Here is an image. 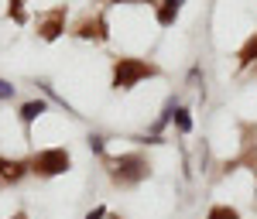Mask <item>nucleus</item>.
I'll return each instance as SVG.
<instances>
[{
    "mask_svg": "<svg viewBox=\"0 0 257 219\" xmlns=\"http://www.w3.org/2000/svg\"><path fill=\"white\" fill-rule=\"evenodd\" d=\"M257 62V35L247 38V45L240 48V65H254Z\"/></svg>",
    "mask_w": 257,
    "mask_h": 219,
    "instance_id": "1a4fd4ad",
    "label": "nucleus"
},
{
    "mask_svg": "<svg viewBox=\"0 0 257 219\" xmlns=\"http://www.w3.org/2000/svg\"><path fill=\"white\" fill-rule=\"evenodd\" d=\"M76 35H79V38H96V41H106V35H110V31H106V21L103 18H86L79 24V28H76Z\"/></svg>",
    "mask_w": 257,
    "mask_h": 219,
    "instance_id": "423d86ee",
    "label": "nucleus"
},
{
    "mask_svg": "<svg viewBox=\"0 0 257 219\" xmlns=\"http://www.w3.org/2000/svg\"><path fill=\"white\" fill-rule=\"evenodd\" d=\"M24 171H28V164H24V161L0 158V188H4V185H14V181H21V178H24Z\"/></svg>",
    "mask_w": 257,
    "mask_h": 219,
    "instance_id": "39448f33",
    "label": "nucleus"
},
{
    "mask_svg": "<svg viewBox=\"0 0 257 219\" xmlns=\"http://www.w3.org/2000/svg\"><path fill=\"white\" fill-rule=\"evenodd\" d=\"M62 31H65V7H55V11H48V14L38 18V35L45 41H55Z\"/></svg>",
    "mask_w": 257,
    "mask_h": 219,
    "instance_id": "20e7f679",
    "label": "nucleus"
},
{
    "mask_svg": "<svg viewBox=\"0 0 257 219\" xmlns=\"http://www.w3.org/2000/svg\"><path fill=\"white\" fill-rule=\"evenodd\" d=\"M11 96H14V86L7 79H0V100H11Z\"/></svg>",
    "mask_w": 257,
    "mask_h": 219,
    "instance_id": "f8f14e48",
    "label": "nucleus"
},
{
    "mask_svg": "<svg viewBox=\"0 0 257 219\" xmlns=\"http://www.w3.org/2000/svg\"><path fill=\"white\" fill-rule=\"evenodd\" d=\"M113 4H155V0H113Z\"/></svg>",
    "mask_w": 257,
    "mask_h": 219,
    "instance_id": "2eb2a0df",
    "label": "nucleus"
},
{
    "mask_svg": "<svg viewBox=\"0 0 257 219\" xmlns=\"http://www.w3.org/2000/svg\"><path fill=\"white\" fill-rule=\"evenodd\" d=\"M45 110H48L45 100H31V103H24V106H21V120H24V123H35Z\"/></svg>",
    "mask_w": 257,
    "mask_h": 219,
    "instance_id": "6e6552de",
    "label": "nucleus"
},
{
    "mask_svg": "<svg viewBox=\"0 0 257 219\" xmlns=\"http://www.w3.org/2000/svg\"><path fill=\"white\" fill-rule=\"evenodd\" d=\"M69 151L65 147H48V151H38L35 158H31V171L41 175V178H55V175H65L69 171Z\"/></svg>",
    "mask_w": 257,
    "mask_h": 219,
    "instance_id": "7ed1b4c3",
    "label": "nucleus"
},
{
    "mask_svg": "<svg viewBox=\"0 0 257 219\" xmlns=\"http://www.w3.org/2000/svg\"><path fill=\"white\" fill-rule=\"evenodd\" d=\"M89 151L93 154H103V137H89Z\"/></svg>",
    "mask_w": 257,
    "mask_h": 219,
    "instance_id": "ddd939ff",
    "label": "nucleus"
},
{
    "mask_svg": "<svg viewBox=\"0 0 257 219\" xmlns=\"http://www.w3.org/2000/svg\"><path fill=\"white\" fill-rule=\"evenodd\" d=\"M158 76V65L144 59H117L113 62V89H134L138 82Z\"/></svg>",
    "mask_w": 257,
    "mask_h": 219,
    "instance_id": "f257e3e1",
    "label": "nucleus"
},
{
    "mask_svg": "<svg viewBox=\"0 0 257 219\" xmlns=\"http://www.w3.org/2000/svg\"><path fill=\"white\" fill-rule=\"evenodd\" d=\"M182 4H185V0H161V4H158V24H161V28H172V24H175Z\"/></svg>",
    "mask_w": 257,
    "mask_h": 219,
    "instance_id": "0eeeda50",
    "label": "nucleus"
},
{
    "mask_svg": "<svg viewBox=\"0 0 257 219\" xmlns=\"http://www.w3.org/2000/svg\"><path fill=\"white\" fill-rule=\"evenodd\" d=\"M206 219H240V212H237V209H230V205H213Z\"/></svg>",
    "mask_w": 257,
    "mask_h": 219,
    "instance_id": "9b49d317",
    "label": "nucleus"
},
{
    "mask_svg": "<svg viewBox=\"0 0 257 219\" xmlns=\"http://www.w3.org/2000/svg\"><path fill=\"white\" fill-rule=\"evenodd\" d=\"M172 120H175V127L182 130V134H189V130H192V117H189V110H182V106H178L175 113H172Z\"/></svg>",
    "mask_w": 257,
    "mask_h": 219,
    "instance_id": "9d476101",
    "label": "nucleus"
},
{
    "mask_svg": "<svg viewBox=\"0 0 257 219\" xmlns=\"http://www.w3.org/2000/svg\"><path fill=\"white\" fill-rule=\"evenodd\" d=\"M148 158L144 154H120V158L110 161V178L117 185H138V181L148 178Z\"/></svg>",
    "mask_w": 257,
    "mask_h": 219,
    "instance_id": "f03ea898",
    "label": "nucleus"
},
{
    "mask_svg": "<svg viewBox=\"0 0 257 219\" xmlns=\"http://www.w3.org/2000/svg\"><path fill=\"white\" fill-rule=\"evenodd\" d=\"M14 219H24V216H14Z\"/></svg>",
    "mask_w": 257,
    "mask_h": 219,
    "instance_id": "dca6fc26",
    "label": "nucleus"
},
{
    "mask_svg": "<svg viewBox=\"0 0 257 219\" xmlns=\"http://www.w3.org/2000/svg\"><path fill=\"white\" fill-rule=\"evenodd\" d=\"M103 216H106V209H103V205H96L93 212H86V219H103Z\"/></svg>",
    "mask_w": 257,
    "mask_h": 219,
    "instance_id": "4468645a",
    "label": "nucleus"
}]
</instances>
